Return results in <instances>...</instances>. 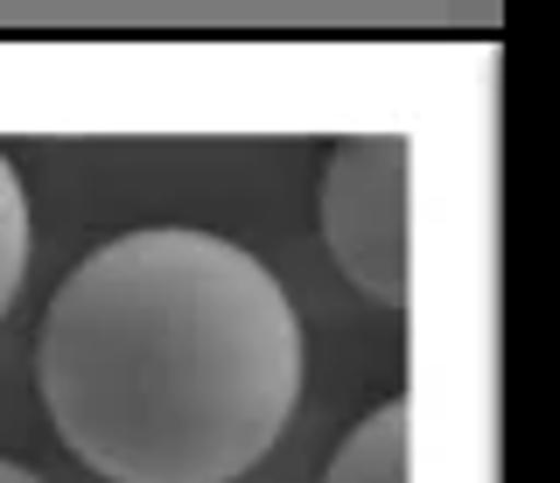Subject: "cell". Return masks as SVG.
<instances>
[{"mask_svg":"<svg viewBox=\"0 0 560 483\" xmlns=\"http://www.w3.org/2000/svg\"><path fill=\"white\" fill-rule=\"evenodd\" d=\"M35 392L105 483H238L294 421L302 322L232 238L119 232L43 308Z\"/></svg>","mask_w":560,"mask_h":483,"instance_id":"obj_1","label":"cell"},{"mask_svg":"<svg viewBox=\"0 0 560 483\" xmlns=\"http://www.w3.org/2000/svg\"><path fill=\"white\" fill-rule=\"evenodd\" d=\"M407 197H413L407 133H364L323 162V197H315L323 246L350 273V287L385 308L407 302Z\"/></svg>","mask_w":560,"mask_h":483,"instance_id":"obj_2","label":"cell"},{"mask_svg":"<svg viewBox=\"0 0 560 483\" xmlns=\"http://www.w3.org/2000/svg\"><path fill=\"white\" fill-rule=\"evenodd\" d=\"M323 483H413V400L372 407L358 427L343 435V448L329 456Z\"/></svg>","mask_w":560,"mask_h":483,"instance_id":"obj_3","label":"cell"},{"mask_svg":"<svg viewBox=\"0 0 560 483\" xmlns=\"http://www.w3.org/2000/svg\"><path fill=\"white\" fill-rule=\"evenodd\" d=\"M22 273H28V197H22L14 162L0 154V316L22 295Z\"/></svg>","mask_w":560,"mask_h":483,"instance_id":"obj_4","label":"cell"},{"mask_svg":"<svg viewBox=\"0 0 560 483\" xmlns=\"http://www.w3.org/2000/svg\"><path fill=\"white\" fill-rule=\"evenodd\" d=\"M0 483H43V476H35L28 462H8V456H0Z\"/></svg>","mask_w":560,"mask_h":483,"instance_id":"obj_5","label":"cell"}]
</instances>
